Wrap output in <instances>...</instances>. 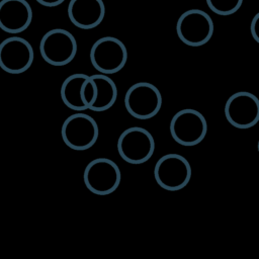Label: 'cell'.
<instances>
[{
    "mask_svg": "<svg viewBox=\"0 0 259 259\" xmlns=\"http://www.w3.org/2000/svg\"><path fill=\"white\" fill-rule=\"evenodd\" d=\"M39 53L49 65L56 67L68 65L77 54L76 38L64 28L51 29L40 39Z\"/></svg>",
    "mask_w": 259,
    "mask_h": 259,
    "instance_id": "9c48e42d",
    "label": "cell"
},
{
    "mask_svg": "<svg viewBox=\"0 0 259 259\" xmlns=\"http://www.w3.org/2000/svg\"><path fill=\"white\" fill-rule=\"evenodd\" d=\"M90 77L96 85V98L89 109L95 112H102L111 108L117 98V87L114 81L101 73Z\"/></svg>",
    "mask_w": 259,
    "mask_h": 259,
    "instance_id": "5bb4252c",
    "label": "cell"
},
{
    "mask_svg": "<svg viewBox=\"0 0 259 259\" xmlns=\"http://www.w3.org/2000/svg\"><path fill=\"white\" fill-rule=\"evenodd\" d=\"M214 26L211 17L205 11L192 8L183 12L176 22L178 38L189 47H201L208 42Z\"/></svg>",
    "mask_w": 259,
    "mask_h": 259,
    "instance_id": "6da1fadb",
    "label": "cell"
},
{
    "mask_svg": "<svg viewBox=\"0 0 259 259\" xmlns=\"http://www.w3.org/2000/svg\"><path fill=\"white\" fill-rule=\"evenodd\" d=\"M34 52L28 40L10 36L0 42V68L9 74H21L33 63Z\"/></svg>",
    "mask_w": 259,
    "mask_h": 259,
    "instance_id": "8fae6325",
    "label": "cell"
},
{
    "mask_svg": "<svg viewBox=\"0 0 259 259\" xmlns=\"http://www.w3.org/2000/svg\"><path fill=\"white\" fill-rule=\"evenodd\" d=\"M35 1L45 7H56L61 5L65 0H35Z\"/></svg>",
    "mask_w": 259,
    "mask_h": 259,
    "instance_id": "d6986e66",
    "label": "cell"
},
{
    "mask_svg": "<svg viewBox=\"0 0 259 259\" xmlns=\"http://www.w3.org/2000/svg\"><path fill=\"white\" fill-rule=\"evenodd\" d=\"M116 146L124 162L138 165L151 159L155 151V140L148 130L132 126L119 135Z\"/></svg>",
    "mask_w": 259,
    "mask_h": 259,
    "instance_id": "52a82bcc",
    "label": "cell"
},
{
    "mask_svg": "<svg viewBox=\"0 0 259 259\" xmlns=\"http://www.w3.org/2000/svg\"><path fill=\"white\" fill-rule=\"evenodd\" d=\"M89 57L91 65L97 72L105 75L114 74L126 64L127 50L120 39L103 36L92 45Z\"/></svg>",
    "mask_w": 259,
    "mask_h": 259,
    "instance_id": "8992f818",
    "label": "cell"
},
{
    "mask_svg": "<svg viewBox=\"0 0 259 259\" xmlns=\"http://www.w3.org/2000/svg\"><path fill=\"white\" fill-rule=\"evenodd\" d=\"M32 21V9L26 0L0 1V28L8 33H19Z\"/></svg>",
    "mask_w": 259,
    "mask_h": 259,
    "instance_id": "7c38bea8",
    "label": "cell"
},
{
    "mask_svg": "<svg viewBox=\"0 0 259 259\" xmlns=\"http://www.w3.org/2000/svg\"><path fill=\"white\" fill-rule=\"evenodd\" d=\"M89 75L84 73H75L68 76L62 83L60 94L63 103L75 111H84L87 108L81 100L82 85Z\"/></svg>",
    "mask_w": 259,
    "mask_h": 259,
    "instance_id": "9a60e30c",
    "label": "cell"
},
{
    "mask_svg": "<svg viewBox=\"0 0 259 259\" xmlns=\"http://www.w3.org/2000/svg\"><path fill=\"white\" fill-rule=\"evenodd\" d=\"M224 112L229 123L236 128H250L259 120V99L248 91L236 92L227 99Z\"/></svg>",
    "mask_w": 259,
    "mask_h": 259,
    "instance_id": "30bf717a",
    "label": "cell"
},
{
    "mask_svg": "<svg viewBox=\"0 0 259 259\" xmlns=\"http://www.w3.org/2000/svg\"><path fill=\"white\" fill-rule=\"evenodd\" d=\"M208 8L215 14L221 16L232 15L237 12L242 4L243 0H205Z\"/></svg>",
    "mask_w": 259,
    "mask_h": 259,
    "instance_id": "2e32d148",
    "label": "cell"
},
{
    "mask_svg": "<svg viewBox=\"0 0 259 259\" xmlns=\"http://www.w3.org/2000/svg\"><path fill=\"white\" fill-rule=\"evenodd\" d=\"M61 136L65 145L70 149L85 151L97 142L99 127L92 116L80 111L65 119L61 127Z\"/></svg>",
    "mask_w": 259,
    "mask_h": 259,
    "instance_id": "277c9868",
    "label": "cell"
},
{
    "mask_svg": "<svg viewBox=\"0 0 259 259\" xmlns=\"http://www.w3.org/2000/svg\"><path fill=\"white\" fill-rule=\"evenodd\" d=\"M86 188L96 195H108L120 184L121 172L115 162L108 158H96L90 161L83 173Z\"/></svg>",
    "mask_w": 259,
    "mask_h": 259,
    "instance_id": "7a4b0ae2",
    "label": "cell"
},
{
    "mask_svg": "<svg viewBox=\"0 0 259 259\" xmlns=\"http://www.w3.org/2000/svg\"><path fill=\"white\" fill-rule=\"evenodd\" d=\"M170 135L181 146L192 147L203 141L207 133V122L202 113L193 108L177 111L170 121Z\"/></svg>",
    "mask_w": 259,
    "mask_h": 259,
    "instance_id": "3957f363",
    "label": "cell"
},
{
    "mask_svg": "<svg viewBox=\"0 0 259 259\" xmlns=\"http://www.w3.org/2000/svg\"><path fill=\"white\" fill-rule=\"evenodd\" d=\"M258 21H259V13H256L254 17L251 20V25H250V31L251 35L254 38L256 42H259V28H258Z\"/></svg>",
    "mask_w": 259,
    "mask_h": 259,
    "instance_id": "ac0fdd59",
    "label": "cell"
},
{
    "mask_svg": "<svg viewBox=\"0 0 259 259\" xmlns=\"http://www.w3.org/2000/svg\"><path fill=\"white\" fill-rule=\"evenodd\" d=\"M192 170L185 157L179 154H165L155 164L154 178L157 184L168 191H178L190 181Z\"/></svg>",
    "mask_w": 259,
    "mask_h": 259,
    "instance_id": "ba28073f",
    "label": "cell"
},
{
    "mask_svg": "<svg viewBox=\"0 0 259 259\" xmlns=\"http://www.w3.org/2000/svg\"><path fill=\"white\" fill-rule=\"evenodd\" d=\"M96 98V85L92 78L88 76L86 80L83 82L82 85V93H81V100L84 106L89 109L92 104L94 103Z\"/></svg>",
    "mask_w": 259,
    "mask_h": 259,
    "instance_id": "e0dca14e",
    "label": "cell"
},
{
    "mask_svg": "<svg viewBox=\"0 0 259 259\" xmlns=\"http://www.w3.org/2000/svg\"><path fill=\"white\" fill-rule=\"evenodd\" d=\"M124 106L135 118L145 120L154 117L162 107V94L152 83L138 82L125 92Z\"/></svg>",
    "mask_w": 259,
    "mask_h": 259,
    "instance_id": "5b68a950",
    "label": "cell"
},
{
    "mask_svg": "<svg viewBox=\"0 0 259 259\" xmlns=\"http://www.w3.org/2000/svg\"><path fill=\"white\" fill-rule=\"evenodd\" d=\"M67 13L76 27L92 29L103 21L105 5L103 0H70Z\"/></svg>",
    "mask_w": 259,
    "mask_h": 259,
    "instance_id": "4fadbf2b",
    "label": "cell"
}]
</instances>
